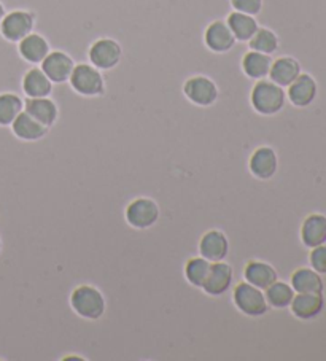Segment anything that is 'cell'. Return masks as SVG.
<instances>
[{
    "label": "cell",
    "mask_w": 326,
    "mask_h": 361,
    "mask_svg": "<svg viewBox=\"0 0 326 361\" xmlns=\"http://www.w3.org/2000/svg\"><path fill=\"white\" fill-rule=\"evenodd\" d=\"M24 111L47 128H52L59 116L58 105L49 97H28L24 101Z\"/></svg>",
    "instance_id": "9a60e30c"
},
{
    "label": "cell",
    "mask_w": 326,
    "mask_h": 361,
    "mask_svg": "<svg viewBox=\"0 0 326 361\" xmlns=\"http://www.w3.org/2000/svg\"><path fill=\"white\" fill-rule=\"evenodd\" d=\"M233 301L236 307L247 317H262L269 309L265 290L256 288L246 280L236 285L233 291Z\"/></svg>",
    "instance_id": "277c9868"
},
{
    "label": "cell",
    "mask_w": 326,
    "mask_h": 361,
    "mask_svg": "<svg viewBox=\"0 0 326 361\" xmlns=\"http://www.w3.org/2000/svg\"><path fill=\"white\" fill-rule=\"evenodd\" d=\"M250 102L256 114L271 116L284 110L286 102V92L282 86L275 85L271 80H256L250 94Z\"/></svg>",
    "instance_id": "6da1fadb"
},
{
    "label": "cell",
    "mask_w": 326,
    "mask_h": 361,
    "mask_svg": "<svg viewBox=\"0 0 326 361\" xmlns=\"http://www.w3.org/2000/svg\"><path fill=\"white\" fill-rule=\"evenodd\" d=\"M227 24L231 29V32L236 37V40L239 42H248L255 35L256 30L260 29L258 21L255 20V16L241 13V11H233L228 15Z\"/></svg>",
    "instance_id": "d4e9b609"
},
{
    "label": "cell",
    "mask_w": 326,
    "mask_h": 361,
    "mask_svg": "<svg viewBox=\"0 0 326 361\" xmlns=\"http://www.w3.org/2000/svg\"><path fill=\"white\" fill-rule=\"evenodd\" d=\"M234 280V271L224 261H217L210 264L209 276L203 285V290L209 296H223L231 288Z\"/></svg>",
    "instance_id": "9c48e42d"
},
{
    "label": "cell",
    "mask_w": 326,
    "mask_h": 361,
    "mask_svg": "<svg viewBox=\"0 0 326 361\" xmlns=\"http://www.w3.org/2000/svg\"><path fill=\"white\" fill-rule=\"evenodd\" d=\"M75 62L64 51H49L45 59L42 61V71L53 83H66L73 72Z\"/></svg>",
    "instance_id": "30bf717a"
},
{
    "label": "cell",
    "mask_w": 326,
    "mask_h": 361,
    "mask_svg": "<svg viewBox=\"0 0 326 361\" xmlns=\"http://www.w3.org/2000/svg\"><path fill=\"white\" fill-rule=\"evenodd\" d=\"M205 47L213 53H228L236 45V37L231 32L227 21L217 20L207 26L204 32Z\"/></svg>",
    "instance_id": "7c38bea8"
},
{
    "label": "cell",
    "mask_w": 326,
    "mask_h": 361,
    "mask_svg": "<svg viewBox=\"0 0 326 361\" xmlns=\"http://www.w3.org/2000/svg\"><path fill=\"white\" fill-rule=\"evenodd\" d=\"M49 51L52 49H49L48 40L40 34L30 32L21 42H18V53L29 64H42Z\"/></svg>",
    "instance_id": "ac0fdd59"
},
{
    "label": "cell",
    "mask_w": 326,
    "mask_h": 361,
    "mask_svg": "<svg viewBox=\"0 0 326 361\" xmlns=\"http://www.w3.org/2000/svg\"><path fill=\"white\" fill-rule=\"evenodd\" d=\"M301 240L307 248L322 245L326 242V216L322 214L307 215L301 225Z\"/></svg>",
    "instance_id": "d6986e66"
},
{
    "label": "cell",
    "mask_w": 326,
    "mask_h": 361,
    "mask_svg": "<svg viewBox=\"0 0 326 361\" xmlns=\"http://www.w3.org/2000/svg\"><path fill=\"white\" fill-rule=\"evenodd\" d=\"M24 110V101L15 92H0V126H11Z\"/></svg>",
    "instance_id": "4316f807"
},
{
    "label": "cell",
    "mask_w": 326,
    "mask_h": 361,
    "mask_svg": "<svg viewBox=\"0 0 326 361\" xmlns=\"http://www.w3.org/2000/svg\"><path fill=\"white\" fill-rule=\"evenodd\" d=\"M23 91L28 97H49L53 92V82L39 67H32L24 73Z\"/></svg>",
    "instance_id": "44dd1931"
},
{
    "label": "cell",
    "mask_w": 326,
    "mask_h": 361,
    "mask_svg": "<svg viewBox=\"0 0 326 361\" xmlns=\"http://www.w3.org/2000/svg\"><path fill=\"white\" fill-rule=\"evenodd\" d=\"M231 5L236 11L256 16L262 10V0H231Z\"/></svg>",
    "instance_id": "4dcf8cb0"
},
{
    "label": "cell",
    "mask_w": 326,
    "mask_h": 361,
    "mask_svg": "<svg viewBox=\"0 0 326 361\" xmlns=\"http://www.w3.org/2000/svg\"><path fill=\"white\" fill-rule=\"evenodd\" d=\"M161 210L156 201L150 197H137L131 201L124 212L129 226L135 229H148L155 226L159 220Z\"/></svg>",
    "instance_id": "8992f818"
},
{
    "label": "cell",
    "mask_w": 326,
    "mask_h": 361,
    "mask_svg": "<svg viewBox=\"0 0 326 361\" xmlns=\"http://www.w3.org/2000/svg\"><path fill=\"white\" fill-rule=\"evenodd\" d=\"M183 92L188 101L199 107H210L218 99V86L205 75H194L183 85Z\"/></svg>",
    "instance_id": "ba28073f"
},
{
    "label": "cell",
    "mask_w": 326,
    "mask_h": 361,
    "mask_svg": "<svg viewBox=\"0 0 326 361\" xmlns=\"http://www.w3.org/2000/svg\"><path fill=\"white\" fill-rule=\"evenodd\" d=\"M248 45H250V49H253V51H260L271 56L277 51L279 37L271 29L260 27L252 39L248 40Z\"/></svg>",
    "instance_id": "f1b7e54d"
},
{
    "label": "cell",
    "mask_w": 326,
    "mask_h": 361,
    "mask_svg": "<svg viewBox=\"0 0 326 361\" xmlns=\"http://www.w3.org/2000/svg\"><path fill=\"white\" fill-rule=\"evenodd\" d=\"M71 306L81 319L99 320L105 314L107 302L102 291L92 285H80L71 295Z\"/></svg>",
    "instance_id": "7a4b0ae2"
},
{
    "label": "cell",
    "mask_w": 326,
    "mask_h": 361,
    "mask_svg": "<svg viewBox=\"0 0 326 361\" xmlns=\"http://www.w3.org/2000/svg\"><path fill=\"white\" fill-rule=\"evenodd\" d=\"M271 56L260 51H253V49H250V51L243 54L242 58V71L252 80L266 78L269 75V71H271Z\"/></svg>",
    "instance_id": "cb8c5ba5"
},
{
    "label": "cell",
    "mask_w": 326,
    "mask_h": 361,
    "mask_svg": "<svg viewBox=\"0 0 326 361\" xmlns=\"http://www.w3.org/2000/svg\"><path fill=\"white\" fill-rule=\"evenodd\" d=\"M5 13H7V8H5V4L0 2V23H2Z\"/></svg>",
    "instance_id": "1f68e13d"
},
{
    "label": "cell",
    "mask_w": 326,
    "mask_h": 361,
    "mask_svg": "<svg viewBox=\"0 0 326 361\" xmlns=\"http://www.w3.org/2000/svg\"><path fill=\"white\" fill-rule=\"evenodd\" d=\"M325 307L323 293H296L290 304L291 314L299 320H312Z\"/></svg>",
    "instance_id": "2e32d148"
},
{
    "label": "cell",
    "mask_w": 326,
    "mask_h": 361,
    "mask_svg": "<svg viewBox=\"0 0 326 361\" xmlns=\"http://www.w3.org/2000/svg\"><path fill=\"white\" fill-rule=\"evenodd\" d=\"M72 90L85 97H99L105 92V80L92 64H75L71 78Z\"/></svg>",
    "instance_id": "3957f363"
},
{
    "label": "cell",
    "mask_w": 326,
    "mask_h": 361,
    "mask_svg": "<svg viewBox=\"0 0 326 361\" xmlns=\"http://www.w3.org/2000/svg\"><path fill=\"white\" fill-rule=\"evenodd\" d=\"M48 129L49 128L43 126L42 123L37 121L35 118L30 116L28 111L24 110L16 116V120L11 123V130H13V134L18 139H21L24 142H35L43 139V137L47 135Z\"/></svg>",
    "instance_id": "ffe728a7"
},
{
    "label": "cell",
    "mask_w": 326,
    "mask_h": 361,
    "mask_svg": "<svg viewBox=\"0 0 326 361\" xmlns=\"http://www.w3.org/2000/svg\"><path fill=\"white\" fill-rule=\"evenodd\" d=\"M318 92V86L315 78L309 73H299V77L294 80V82L288 86L286 97L290 99V102L294 107L304 109L309 107V105L315 101Z\"/></svg>",
    "instance_id": "4fadbf2b"
},
{
    "label": "cell",
    "mask_w": 326,
    "mask_h": 361,
    "mask_svg": "<svg viewBox=\"0 0 326 361\" xmlns=\"http://www.w3.org/2000/svg\"><path fill=\"white\" fill-rule=\"evenodd\" d=\"M0 252H2V240H0Z\"/></svg>",
    "instance_id": "d6a6232c"
},
{
    "label": "cell",
    "mask_w": 326,
    "mask_h": 361,
    "mask_svg": "<svg viewBox=\"0 0 326 361\" xmlns=\"http://www.w3.org/2000/svg\"><path fill=\"white\" fill-rule=\"evenodd\" d=\"M301 72L303 71H301L298 59L291 58V56H282V58L272 61L267 77L271 82L282 86V88H288L299 77Z\"/></svg>",
    "instance_id": "e0dca14e"
},
{
    "label": "cell",
    "mask_w": 326,
    "mask_h": 361,
    "mask_svg": "<svg viewBox=\"0 0 326 361\" xmlns=\"http://www.w3.org/2000/svg\"><path fill=\"white\" fill-rule=\"evenodd\" d=\"M199 252L200 257L209 259L210 263H217V261H224L229 253V240L227 234L218 229H210L207 231L199 242Z\"/></svg>",
    "instance_id": "5bb4252c"
},
{
    "label": "cell",
    "mask_w": 326,
    "mask_h": 361,
    "mask_svg": "<svg viewBox=\"0 0 326 361\" xmlns=\"http://www.w3.org/2000/svg\"><path fill=\"white\" fill-rule=\"evenodd\" d=\"M294 295L296 293H294L293 286L286 282H282V280H279V279L265 290L266 301L269 304V307H272V309L290 307Z\"/></svg>",
    "instance_id": "484cf974"
},
{
    "label": "cell",
    "mask_w": 326,
    "mask_h": 361,
    "mask_svg": "<svg viewBox=\"0 0 326 361\" xmlns=\"http://www.w3.org/2000/svg\"><path fill=\"white\" fill-rule=\"evenodd\" d=\"M309 263L313 271H317L318 274H326V245L325 244L310 248Z\"/></svg>",
    "instance_id": "f546056e"
},
{
    "label": "cell",
    "mask_w": 326,
    "mask_h": 361,
    "mask_svg": "<svg viewBox=\"0 0 326 361\" xmlns=\"http://www.w3.org/2000/svg\"><path fill=\"white\" fill-rule=\"evenodd\" d=\"M87 58H90L91 64L97 67L99 71H111V68H115L120 64L123 58V48L116 40L104 37V39L96 40L90 47Z\"/></svg>",
    "instance_id": "52a82bcc"
},
{
    "label": "cell",
    "mask_w": 326,
    "mask_h": 361,
    "mask_svg": "<svg viewBox=\"0 0 326 361\" xmlns=\"http://www.w3.org/2000/svg\"><path fill=\"white\" fill-rule=\"evenodd\" d=\"M294 293H323L325 283L322 274L312 267H299L291 274V283Z\"/></svg>",
    "instance_id": "603a6c76"
},
{
    "label": "cell",
    "mask_w": 326,
    "mask_h": 361,
    "mask_svg": "<svg viewBox=\"0 0 326 361\" xmlns=\"http://www.w3.org/2000/svg\"><path fill=\"white\" fill-rule=\"evenodd\" d=\"M35 26V15L29 10H11L7 11L0 23V35L7 42L18 43L29 35Z\"/></svg>",
    "instance_id": "5b68a950"
},
{
    "label": "cell",
    "mask_w": 326,
    "mask_h": 361,
    "mask_svg": "<svg viewBox=\"0 0 326 361\" xmlns=\"http://www.w3.org/2000/svg\"><path fill=\"white\" fill-rule=\"evenodd\" d=\"M210 261L204 257H194L186 261L185 264V277L188 282L196 288H203L207 276L210 271Z\"/></svg>",
    "instance_id": "83f0119b"
},
{
    "label": "cell",
    "mask_w": 326,
    "mask_h": 361,
    "mask_svg": "<svg viewBox=\"0 0 326 361\" xmlns=\"http://www.w3.org/2000/svg\"><path fill=\"white\" fill-rule=\"evenodd\" d=\"M248 169L258 180L272 178L279 169V158L274 148L260 147L248 159Z\"/></svg>",
    "instance_id": "8fae6325"
},
{
    "label": "cell",
    "mask_w": 326,
    "mask_h": 361,
    "mask_svg": "<svg viewBox=\"0 0 326 361\" xmlns=\"http://www.w3.org/2000/svg\"><path fill=\"white\" fill-rule=\"evenodd\" d=\"M243 279H246V282L256 286V288L266 290L269 285L277 280V271L269 263H265V261L252 259L246 264Z\"/></svg>",
    "instance_id": "7402d4cb"
}]
</instances>
